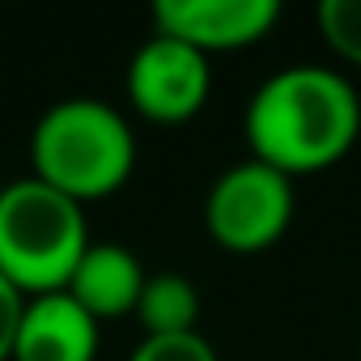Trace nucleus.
Segmentation results:
<instances>
[{
	"label": "nucleus",
	"instance_id": "20e7f679",
	"mask_svg": "<svg viewBox=\"0 0 361 361\" xmlns=\"http://www.w3.org/2000/svg\"><path fill=\"white\" fill-rule=\"evenodd\" d=\"M293 209V178L255 157H243L213 178L204 196V230L230 255H259L289 234Z\"/></svg>",
	"mask_w": 361,
	"mask_h": 361
},
{
	"label": "nucleus",
	"instance_id": "f8f14e48",
	"mask_svg": "<svg viewBox=\"0 0 361 361\" xmlns=\"http://www.w3.org/2000/svg\"><path fill=\"white\" fill-rule=\"evenodd\" d=\"M22 310H26V298H22L5 276H0V361L13 357V340H18Z\"/></svg>",
	"mask_w": 361,
	"mask_h": 361
},
{
	"label": "nucleus",
	"instance_id": "7ed1b4c3",
	"mask_svg": "<svg viewBox=\"0 0 361 361\" xmlns=\"http://www.w3.org/2000/svg\"><path fill=\"white\" fill-rule=\"evenodd\" d=\"M90 243L85 209L35 174L0 188V276L22 298L68 289Z\"/></svg>",
	"mask_w": 361,
	"mask_h": 361
},
{
	"label": "nucleus",
	"instance_id": "1a4fd4ad",
	"mask_svg": "<svg viewBox=\"0 0 361 361\" xmlns=\"http://www.w3.org/2000/svg\"><path fill=\"white\" fill-rule=\"evenodd\" d=\"M145 336H188L200 331V289L178 272H149L136 314Z\"/></svg>",
	"mask_w": 361,
	"mask_h": 361
},
{
	"label": "nucleus",
	"instance_id": "f257e3e1",
	"mask_svg": "<svg viewBox=\"0 0 361 361\" xmlns=\"http://www.w3.org/2000/svg\"><path fill=\"white\" fill-rule=\"evenodd\" d=\"M243 136L255 161L285 178L331 170L361 136V98L340 68L293 64L259 81L243 111Z\"/></svg>",
	"mask_w": 361,
	"mask_h": 361
},
{
	"label": "nucleus",
	"instance_id": "f03ea898",
	"mask_svg": "<svg viewBox=\"0 0 361 361\" xmlns=\"http://www.w3.org/2000/svg\"><path fill=\"white\" fill-rule=\"evenodd\" d=\"M136 170L128 115L106 98H64L30 132V174L81 209L115 196Z\"/></svg>",
	"mask_w": 361,
	"mask_h": 361
},
{
	"label": "nucleus",
	"instance_id": "9d476101",
	"mask_svg": "<svg viewBox=\"0 0 361 361\" xmlns=\"http://www.w3.org/2000/svg\"><path fill=\"white\" fill-rule=\"evenodd\" d=\"M314 26L340 64L361 68V0H323L314 9Z\"/></svg>",
	"mask_w": 361,
	"mask_h": 361
},
{
	"label": "nucleus",
	"instance_id": "9b49d317",
	"mask_svg": "<svg viewBox=\"0 0 361 361\" xmlns=\"http://www.w3.org/2000/svg\"><path fill=\"white\" fill-rule=\"evenodd\" d=\"M128 361H221V357L200 331H188V336H145Z\"/></svg>",
	"mask_w": 361,
	"mask_h": 361
},
{
	"label": "nucleus",
	"instance_id": "ddd939ff",
	"mask_svg": "<svg viewBox=\"0 0 361 361\" xmlns=\"http://www.w3.org/2000/svg\"><path fill=\"white\" fill-rule=\"evenodd\" d=\"M357 357H361V353H357Z\"/></svg>",
	"mask_w": 361,
	"mask_h": 361
},
{
	"label": "nucleus",
	"instance_id": "423d86ee",
	"mask_svg": "<svg viewBox=\"0 0 361 361\" xmlns=\"http://www.w3.org/2000/svg\"><path fill=\"white\" fill-rule=\"evenodd\" d=\"M276 22V0H157L153 5V35L178 39L200 56L247 51L264 43Z\"/></svg>",
	"mask_w": 361,
	"mask_h": 361
},
{
	"label": "nucleus",
	"instance_id": "0eeeda50",
	"mask_svg": "<svg viewBox=\"0 0 361 361\" xmlns=\"http://www.w3.org/2000/svg\"><path fill=\"white\" fill-rule=\"evenodd\" d=\"M102 323L90 319L64 289L26 298L9 361H98Z\"/></svg>",
	"mask_w": 361,
	"mask_h": 361
},
{
	"label": "nucleus",
	"instance_id": "6e6552de",
	"mask_svg": "<svg viewBox=\"0 0 361 361\" xmlns=\"http://www.w3.org/2000/svg\"><path fill=\"white\" fill-rule=\"evenodd\" d=\"M145 281H149V272L128 247H119V243H90V251L81 255V264H77V272H73L64 293L90 319L115 323V319L136 314Z\"/></svg>",
	"mask_w": 361,
	"mask_h": 361
},
{
	"label": "nucleus",
	"instance_id": "39448f33",
	"mask_svg": "<svg viewBox=\"0 0 361 361\" xmlns=\"http://www.w3.org/2000/svg\"><path fill=\"white\" fill-rule=\"evenodd\" d=\"M123 90L140 119L174 128L204 111L213 94V68L209 56H200L196 47L166 35H149L128 60Z\"/></svg>",
	"mask_w": 361,
	"mask_h": 361
}]
</instances>
